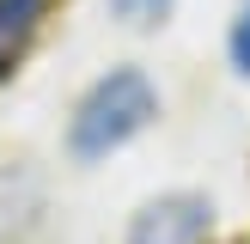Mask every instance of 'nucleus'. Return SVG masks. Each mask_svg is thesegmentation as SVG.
Segmentation results:
<instances>
[{
	"label": "nucleus",
	"mask_w": 250,
	"mask_h": 244,
	"mask_svg": "<svg viewBox=\"0 0 250 244\" xmlns=\"http://www.w3.org/2000/svg\"><path fill=\"white\" fill-rule=\"evenodd\" d=\"M159 116V92L141 67H110L104 80L85 85V98L73 104L67 122V146L73 159H110L116 146H128L141 128H153Z\"/></svg>",
	"instance_id": "nucleus-1"
},
{
	"label": "nucleus",
	"mask_w": 250,
	"mask_h": 244,
	"mask_svg": "<svg viewBox=\"0 0 250 244\" xmlns=\"http://www.w3.org/2000/svg\"><path fill=\"white\" fill-rule=\"evenodd\" d=\"M208 238H214V207L202 195H159L128 226V244H208Z\"/></svg>",
	"instance_id": "nucleus-2"
},
{
	"label": "nucleus",
	"mask_w": 250,
	"mask_h": 244,
	"mask_svg": "<svg viewBox=\"0 0 250 244\" xmlns=\"http://www.w3.org/2000/svg\"><path fill=\"white\" fill-rule=\"evenodd\" d=\"M49 19V0H0V80L24 61V49L37 43Z\"/></svg>",
	"instance_id": "nucleus-3"
},
{
	"label": "nucleus",
	"mask_w": 250,
	"mask_h": 244,
	"mask_svg": "<svg viewBox=\"0 0 250 244\" xmlns=\"http://www.w3.org/2000/svg\"><path fill=\"white\" fill-rule=\"evenodd\" d=\"M226 49H232V67L250 80V0L238 6V19H232V37H226Z\"/></svg>",
	"instance_id": "nucleus-4"
},
{
	"label": "nucleus",
	"mask_w": 250,
	"mask_h": 244,
	"mask_svg": "<svg viewBox=\"0 0 250 244\" xmlns=\"http://www.w3.org/2000/svg\"><path fill=\"white\" fill-rule=\"evenodd\" d=\"M110 12L128 19V24H159V19L171 12V0H110Z\"/></svg>",
	"instance_id": "nucleus-5"
}]
</instances>
